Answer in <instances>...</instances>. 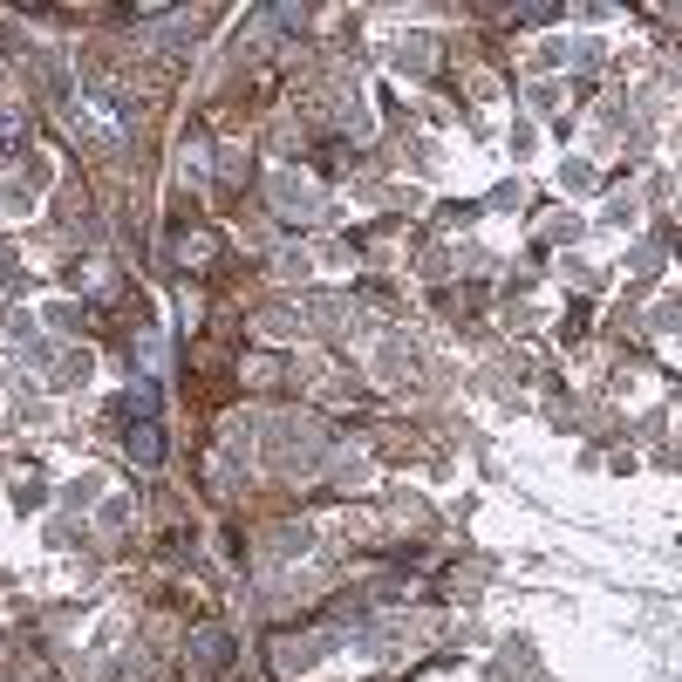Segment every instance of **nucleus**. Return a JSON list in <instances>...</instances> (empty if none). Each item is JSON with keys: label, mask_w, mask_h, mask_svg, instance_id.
<instances>
[{"label": "nucleus", "mask_w": 682, "mask_h": 682, "mask_svg": "<svg viewBox=\"0 0 682 682\" xmlns=\"http://www.w3.org/2000/svg\"><path fill=\"white\" fill-rule=\"evenodd\" d=\"M198 662H205V669L226 662V635H219V628H198Z\"/></svg>", "instance_id": "2"}, {"label": "nucleus", "mask_w": 682, "mask_h": 682, "mask_svg": "<svg viewBox=\"0 0 682 682\" xmlns=\"http://www.w3.org/2000/svg\"><path fill=\"white\" fill-rule=\"evenodd\" d=\"M123 451H130V464H144V471H151L157 457H164V430H157L151 417H137L130 430H123Z\"/></svg>", "instance_id": "1"}]
</instances>
